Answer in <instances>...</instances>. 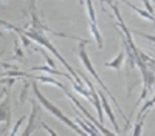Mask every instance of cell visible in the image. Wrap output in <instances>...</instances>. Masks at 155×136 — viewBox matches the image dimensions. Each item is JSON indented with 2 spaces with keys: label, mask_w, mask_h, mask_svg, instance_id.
<instances>
[{
  "label": "cell",
  "mask_w": 155,
  "mask_h": 136,
  "mask_svg": "<svg viewBox=\"0 0 155 136\" xmlns=\"http://www.w3.org/2000/svg\"><path fill=\"white\" fill-rule=\"evenodd\" d=\"M2 25H3V27L5 28H8V30H11V31H16V33H22V34H25V36H27V37H30V39L31 40H34V42H37L39 45H41V46H45L47 49H48V51H51V53H53L58 59H59V62H61V64L64 65V67H65L71 74H73V77H74V81L78 82V84H79V85H82L84 87V79L82 77H79V73H78V71H74L70 65H68V62L65 60V59H64L62 57V54L58 51V49L54 48V45L53 43H51L50 42V39H48V37L44 34V33H37V31H33V30H28V28H19V27H14V25H11V23H8V22H5V20H2Z\"/></svg>",
  "instance_id": "cell-1"
},
{
  "label": "cell",
  "mask_w": 155,
  "mask_h": 136,
  "mask_svg": "<svg viewBox=\"0 0 155 136\" xmlns=\"http://www.w3.org/2000/svg\"><path fill=\"white\" fill-rule=\"evenodd\" d=\"M87 43H90V40H84V39H81L79 40V57H81V60H82V64L85 65V68L90 71V74H92V76L96 79V82L99 84V87H102V90H104L107 94H109V97L112 99V102L116 105V108H118V111H120V115H121V118L126 121V125L129 127V124H130V121H129V118L123 113V108H121V105L118 104V101H116L115 99V96L110 93V90L107 88V87L104 85V82H102L101 79H99V76H98V73H96V70L93 68V65H92V62H90V57H88V54H87V49H85V45Z\"/></svg>",
  "instance_id": "cell-2"
},
{
  "label": "cell",
  "mask_w": 155,
  "mask_h": 136,
  "mask_svg": "<svg viewBox=\"0 0 155 136\" xmlns=\"http://www.w3.org/2000/svg\"><path fill=\"white\" fill-rule=\"evenodd\" d=\"M31 87H33V90H34V94H36V97H37V101L41 102V104H42V105H44V107H45L48 111H51V115L56 116L59 121H62V122L65 124L67 127H70V128H71V130H74L76 133H79V134H85V131H84L79 125H78L76 122H73L71 119H68V118H67L65 115H64L62 111H61V110H59V108H58V107H56L53 102H50L48 99H47V97L41 93V90H39V87L34 84V79H31Z\"/></svg>",
  "instance_id": "cell-3"
},
{
  "label": "cell",
  "mask_w": 155,
  "mask_h": 136,
  "mask_svg": "<svg viewBox=\"0 0 155 136\" xmlns=\"http://www.w3.org/2000/svg\"><path fill=\"white\" fill-rule=\"evenodd\" d=\"M28 14L31 16V23H30V28L28 30H33V31H37V33H51V34H56L59 37H68L67 34H64V33H58L54 30H51L48 28L47 25H44L41 22V19L37 17V12H36V0H30V12Z\"/></svg>",
  "instance_id": "cell-4"
},
{
  "label": "cell",
  "mask_w": 155,
  "mask_h": 136,
  "mask_svg": "<svg viewBox=\"0 0 155 136\" xmlns=\"http://www.w3.org/2000/svg\"><path fill=\"white\" fill-rule=\"evenodd\" d=\"M64 91H65V94L68 96L70 102H71V104H73V105H74V107H76L78 110H79V111H82V115H84V116H85L87 119H90V121H92V122L95 124V125H96V128H98V130H99V131H101L102 134H109V136L112 134V131H110L109 128H106L104 125H102V122H99V119L96 121V119H95V118H93L92 115H90L88 111H87V108H85V107H84V105H82V104H81L79 101H78V99H76V97H74V96H73L71 93H68V91H67V88L64 90Z\"/></svg>",
  "instance_id": "cell-5"
},
{
  "label": "cell",
  "mask_w": 155,
  "mask_h": 136,
  "mask_svg": "<svg viewBox=\"0 0 155 136\" xmlns=\"http://www.w3.org/2000/svg\"><path fill=\"white\" fill-rule=\"evenodd\" d=\"M98 93H99V96H101V102H102V108H104V111H106V115L109 116V119H110V122H112V125H113V128H115V133H121V128L118 127V124H116L115 115H113V111H112V108H110V105H109V101H107V96H106L104 93H101V91H98Z\"/></svg>",
  "instance_id": "cell-6"
},
{
  "label": "cell",
  "mask_w": 155,
  "mask_h": 136,
  "mask_svg": "<svg viewBox=\"0 0 155 136\" xmlns=\"http://www.w3.org/2000/svg\"><path fill=\"white\" fill-rule=\"evenodd\" d=\"M124 49H121V51H120V54L118 56H116L113 60H110V62H104V67L106 68H113L116 73H121V65H123V62H124Z\"/></svg>",
  "instance_id": "cell-7"
},
{
  "label": "cell",
  "mask_w": 155,
  "mask_h": 136,
  "mask_svg": "<svg viewBox=\"0 0 155 136\" xmlns=\"http://www.w3.org/2000/svg\"><path fill=\"white\" fill-rule=\"evenodd\" d=\"M31 105H33V111H31V116L28 119V124H27V128L23 130V136H28L34 131V121H36V116L39 113V105L34 104V101H31Z\"/></svg>",
  "instance_id": "cell-8"
},
{
  "label": "cell",
  "mask_w": 155,
  "mask_h": 136,
  "mask_svg": "<svg viewBox=\"0 0 155 136\" xmlns=\"http://www.w3.org/2000/svg\"><path fill=\"white\" fill-rule=\"evenodd\" d=\"M27 77L34 79V81H39V82H44V84H51V85H56V87H59V88L65 90V85H64L62 82H59V81H56L54 77H50V76H33V74H28Z\"/></svg>",
  "instance_id": "cell-9"
},
{
  "label": "cell",
  "mask_w": 155,
  "mask_h": 136,
  "mask_svg": "<svg viewBox=\"0 0 155 136\" xmlns=\"http://www.w3.org/2000/svg\"><path fill=\"white\" fill-rule=\"evenodd\" d=\"M90 33H92L93 37L96 39V45H98V48L102 49L104 43H102V37H101V34H99V31H98V28H96V23H95V22H90Z\"/></svg>",
  "instance_id": "cell-10"
},
{
  "label": "cell",
  "mask_w": 155,
  "mask_h": 136,
  "mask_svg": "<svg viewBox=\"0 0 155 136\" xmlns=\"http://www.w3.org/2000/svg\"><path fill=\"white\" fill-rule=\"evenodd\" d=\"M30 71H42V73H47V74H65V73H62V71H58L56 68H51L50 65L47 67V65H42V67H33V68H30Z\"/></svg>",
  "instance_id": "cell-11"
},
{
  "label": "cell",
  "mask_w": 155,
  "mask_h": 136,
  "mask_svg": "<svg viewBox=\"0 0 155 136\" xmlns=\"http://www.w3.org/2000/svg\"><path fill=\"white\" fill-rule=\"evenodd\" d=\"M140 57L143 59V62L147 65V68H149V70H150V71L155 74V59H150L149 56H146L143 51H141V49H140Z\"/></svg>",
  "instance_id": "cell-12"
},
{
  "label": "cell",
  "mask_w": 155,
  "mask_h": 136,
  "mask_svg": "<svg viewBox=\"0 0 155 136\" xmlns=\"http://www.w3.org/2000/svg\"><path fill=\"white\" fill-rule=\"evenodd\" d=\"M147 115V113H146ZM146 115H143L137 122H135V127H134V130H132V134H141V130H143V125H144V119H146Z\"/></svg>",
  "instance_id": "cell-13"
},
{
  "label": "cell",
  "mask_w": 155,
  "mask_h": 136,
  "mask_svg": "<svg viewBox=\"0 0 155 136\" xmlns=\"http://www.w3.org/2000/svg\"><path fill=\"white\" fill-rule=\"evenodd\" d=\"M85 5H87V11H88L90 22H95V23H96V14H95V9H93V3H92V0H85Z\"/></svg>",
  "instance_id": "cell-14"
},
{
  "label": "cell",
  "mask_w": 155,
  "mask_h": 136,
  "mask_svg": "<svg viewBox=\"0 0 155 136\" xmlns=\"http://www.w3.org/2000/svg\"><path fill=\"white\" fill-rule=\"evenodd\" d=\"M12 59H25L23 51H22V48H20V45H19V40H17V39L14 40V56H12Z\"/></svg>",
  "instance_id": "cell-15"
},
{
  "label": "cell",
  "mask_w": 155,
  "mask_h": 136,
  "mask_svg": "<svg viewBox=\"0 0 155 136\" xmlns=\"http://www.w3.org/2000/svg\"><path fill=\"white\" fill-rule=\"evenodd\" d=\"M23 121H25V116H22V118H19V119H17V122L14 124V127H12V130L9 131V134H11V136H14V134L17 133V130L20 128V125L23 124Z\"/></svg>",
  "instance_id": "cell-16"
},
{
  "label": "cell",
  "mask_w": 155,
  "mask_h": 136,
  "mask_svg": "<svg viewBox=\"0 0 155 136\" xmlns=\"http://www.w3.org/2000/svg\"><path fill=\"white\" fill-rule=\"evenodd\" d=\"M137 36H141V37H144V39H147V40H150L153 45H155V36H149V34H146V33H141V31H134Z\"/></svg>",
  "instance_id": "cell-17"
},
{
  "label": "cell",
  "mask_w": 155,
  "mask_h": 136,
  "mask_svg": "<svg viewBox=\"0 0 155 136\" xmlns=\"http://www.w3.org/2000/svg\"><path fill=\"white\" fill-rule=\"evenodd\" d=\"M141 2H143V5L146 6V9H147V12H150V14L153 16V14H155V9L152 8V5H150V2H149V0H141Z\"/></svg>",
  "instance_id": "cell-18"
},
{
  "label": "cell",
  "mask_w": 155,
  "mask_h": 136,
  "mask_svg": "<svg viewBox=\"0 0 155 136\" xmlns=\"http://www.w3.org/2000/svg\"><path fill=\"white\" fill-rule=\"evenodd\" d=\"M42 128H44V130H47V131H48L50 134H53V136H56V131H54V130H51V128H50V127L47 125V124H42Z\"/></svg>",
  "instance_id": "cell-19"
},
{
  "label": "cell",
  "mask_w": 155,
  "mask_h": 136,
  "mask_svg": "<svg viewBox=\"0 0 155 136\" xmlns=\"http://www.w3.org/2000/svg\"><path fill=\"white\" fill-rule=\"evenodd\" d=\"M79 3H81V5H84V0H79Z\"/></svg>",
  "instance_id": "cell-20"
}]
</instances>
